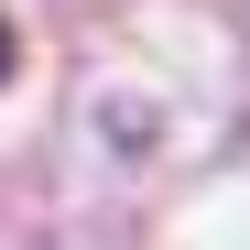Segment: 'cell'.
<instances>
[{
    "instance_id": "6da1fadb",
    "label": "cell",
    "mask_w": 250,
    "mask_h": 250,
    "mask_svg": "<svg viewBox=\"0 0 250 250\" xmlns=\"http://www.w3.org/2000/svg\"><path fill=\"white\" fill-rule=\"evenodd\" d=\"M0 76H11V22H0Z\"/></svg>"
}]
</instances>
